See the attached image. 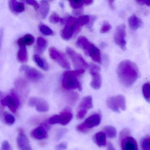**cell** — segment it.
Returning a JSON list of instances; mask_svg holds the SVG:
<instances>
[{"instance_id":"obj_31","label":"cell","mask_w":150,"mask_h":150,"mask_svg":"<svg viewBox=\"0 0 150 150\" xmlns=\"http://www.w3.org/2000/svg\"><path fill=\"white\" fill-rule=\"evenodd\" d=\"M150 86L149 83H146L144 84L142 87V92L143 95L146 101L150 102Z\"/></svg>"},{"instance_id":"obj_22","label":"cell","mask_w":150,"mask_h":150,"mask_svg":"<svg viewBox=\"0 0 150 150\" xmlns=\"http://www.w3.org/2000/svg\"><path fill=\"white\" fill-rule=\"evenodd\" d=\"M128 22L130 28L133 30L139 28L143 25L142 21L134 15L130 16L128 19Z\"/></svg>"},{"instance_id":"obj_30","label":"cell","mask_w":150,"mask_h":150,"mask_svg":"<svg viewBox=\"0 0 150 150\" xmlns=\"http://www.w3.org/2000/svg\"><path fill=\"white\" fill-rule=\"evenodd\" d=\"M15 85L17 89H19L21 91H24L27 89V83L26 81L21 78L17 79L15 82Z\"/></svg>"},{"instance_id":"obj_43","label":"cell","mask_w":150,"mask_h":150,"mask_svg":"<svg viewBox=\"0 0 150 150\" xmlns=\"http://www.w3.org/2000/svg\"><path fill=\"white\" fill-rule=\"evenodd\" d=\"M137 2L138 4L142 5H146V6H150V2L147 1H145V0H142V1H137Z\"/></svg>"},{"instance_id":"obj_9","label":"cell","mask_w":150,"mask_h":150,"mask_svg":"<svg viewBox=\"0 0 150 150\" xmlns=\"http://www.w3.org/2000/svg\"><path fill=\"white\" fill-rule=\"evenodd\" d=\"M50 57L52 60L57 62L61 67L64 69H70L71 67L70 63L68 62L64 54L58 50L54 47H51L49 50Z\"/></svg>"},{"instance_id":"obj_29","label":"cell","mask_w":150,"mask_h":150,"mask_svg":"<svg viewBox=\"0 0 150 150\" xmlns=\"http://www.w3.org/2000/svg\"><path fill=\"white\" fill-rule=\"evenodd\" d=\"M67 102L71 105H74L79 100V94L75 92H71L67 94Z\"/></svg>"},{"instance_id":"obj_35","label":"cell","mask_w":150,"mask_h":150,"mask_svg":"<svg viewBox=\"0 0 150 150\" xmlns=\"http://www.w3.org/2000/svg\"><path fill=\"white\" fill-rule=\"evenodd\" d=\"M4 119L8 125L13 124L15 121L14 117L7 112H6L4 114Z\"/></svg>"},{"instance_id":"obj_1","label":"cell","mask_w":150,"mask_h":150,"mask_svg":"<svg viewBox=\"0 0 150 150\" xmlns=\"http://www.w3.org/2000/svg\"><path fill=\"white\" fill-rule=\"evenodd\" d=\"M117 76L122 84L126 87L132 86L139 76L138 68L136 64L130 60L122 61L117 70Z\"/></svg>"},{"instance_id":"obj_45","label":"cell","mask_w":150,"mask_h":150,"mask_svg":"<svg viewBox=\"0 0 150 150\" xmlns=\"http://www.w3.org/2000/svg\"><path fill=\"white\" fill-rule=\"evenodd\" d=\"M114 2H115V1H108L109 5L110 7L111 8V9H113V10H114L115 8L114 4Z\"/></svg>"},{"instance_id":"obj_20","label":"cell","mask_w":150,"mask_h":150,"mask_svg":"<svg viewBox=\"0 0 150 150\" xmlns=\"http://www.w3.org/2000/svg\"><path fill=\"white\" fill-rule=\"evenodd\" d=\"M47 45L48 42L45 39L42 37L38 38L37 40L35 51L38 54H42L46 50Z\"/></svg>"},{"instance_id":"obj_2","label":"cell","mask_w":150,"mask_h":150,"mask_svg":"<svg viewBox=\"0 0 150 150\" xmlns=\"http://www.w3.org/2000/svg\"><path fill=\"white\" fill-rule=\"evenodd\" d=\"M85 72L83 70L66 71L63 74L62 84L63 87L66 90L77 89L80 91L82 90V85L78 79Z\"/></svg>"},{"instance_id":"obj_6","label":"cell","mask_w":150,"mask_h":150,"mask_svg":"<svg viewBox=\"0 0 150 150\" xmlns=\"http://www.w3.org/2000/svg\"><path fill=\"white\" fill-rule=\"evenodd\" d=\"M108 108L112 111L119 113L120 110H126V100L125 97L122 95L109 97L107 100Z\"/></svg>"},{"instance_id":"obj_11","label":"cell","mask_w":150,"mask_h":150,"mask_svg":"<svg viewBox=\"0 0 150 150\" xmlns=\"http://www.w3.org/2000/svg\"><path fill=\"white\" fill-rule=\"evenodd\" d=\"M73 118V114L69 110H65L59 115H55L50 117L49 123L50 124H59L63 125L68 124Z\"/></svg>"},{"instance_id":"obj_39","label":"cell","mask_w":150,"mask_h":150,"mask_svg":"<svg viewBox=\"0 0 150 150\" xmlns=\"http://www.w3.org/2000/svg\"><path fill=\"white\" fill-rule=\"evenodd\" d=\"M25 2L30 6H33L36 10H38L39 9L40 5L38 4L37 1L34 0H27V1H25Z\"/></svg>"},{"instance_id":"obj_47","label":"cell","mask_w":150,"mask_h":150,"mask_svg":"<svg viewBox=\"0 0 150 150\" xmlns=\"http://www.w3.org/2000/svg\"></svg>"},{"instance_id":"obj_42","label":"cell","mask_w":150,"mask_h":150,"mask_svg":"<svg viewBox=\"0 0 150 150\" xmlns=\"http://www.w3.org/2000/svg\"><path fill=\"white\" fill-rule=\"evenodd\" d=\"M65 132H66V129H61L58 132L57 134V139H59L60 138L62 137V136L65 134Z\"/></svg>"},{"instance_id":"obj_14","label":"cell","mask_w":150,"mask_h":150,"mask_svg":"<svg viewBox=\"0 0 150 150\" xmlns=\"http://www.w3.org/2000/svg\"><path fill=\"white\" fill-rule=\"evenodd\" d=\"M20 71L24 73L25 77L31 81H39L43 77L41 72L28 66L23 65L21 67Z\"/></svg>"},{"instance_id":"obj_19","label":"cell","mask_w":150,"mask_h":150,"mask_svg":"<svg viewBox=\"0 0 150 150\" xmlns=\"http://www.w3.org/2000/svg\"><path fill=\"white\" fill-rule=\"evenodd\" d=\"M8 6L10 10L15 14L22 13L25 10L24 3L18 2L15 0H11L9 1Z\"/></svg>"},{"instance_id":"obj_38","label":"cell","mask_w":150,"mask_h":150,"mask_svg":"<svg viewBox=\"0 0 150 150\" xmlns=\"http://www.w3.org/2000/svg\"><path fill=\"white\" fill-rule=\"evenodd\" d=\"M131 135L130 131L129 129H125L120 132V135H119V140L123 139L125 137L129 136Z\"/></svg>"},{"instance_id":"obj_24","label":"cell","mask_w":150,"mask_h":150,"mask_svg":"<svg viewBox=\"0 0 150 150\" xmlns=\"http://www.w3.org/2000/svg\"><path fill=\"white\" fill-rule=\"evenodd\" d=\"M35 42V38L30 34H27L18 40L17 44L19 46H26L31 45Z\"/></svg>"},{"instance_id":"obj_36","label":"cell","mask_w":150,"mask_h":150,"mask_svg":"<svg viewBox=\"0 0 150 150\" xmlns=\"http://www.w3.org/2000/svg\"><path fill=\"white\" fill-rule=\"evenodd\" d=\"M62 18L59 17V16L56 13H53L50 16V21L51 23L55 24L59 22L62 21Z\"/></svg>"},{"instance_id":"obj_5","label":"cell","mask_w":150,"mask_h":150,"mask_svg":"<svg viewBox=\"0 0 150 150\" xmlns=\"http://www.w3.org/2000/svg\"><path fill=\"white\" fill-rule=\"evenodd\" d=\"M100 114H95L89 116L86 119L85 122L76 126L77 131L81 133H86L90 129L98 126L101 122Z\"/></svg>"},{"instance_id":"obj_12","label":"cell","mask_w":150,"mask_h":150,"mask_svg":"<svg viewBox=\"0 0 150 150\" xmlns=\"http://www.w3.org/2000/svg\"><path fill=\"white\" fill-rule=\"evenodd\" d=\"M125 36L126 30L125 25L124 24H121L117 26L114 34V41L116 44L123 50H125L126 49Z\"/></svg>"},{"instance_id":"obj_23","label":"cell","mask_w":150,"mask_h":150,"mask_svg":"<svg viewBox=\"0 0 150 150\" xmlns=\"http://www.w3.org/2000/svg\"><path fill=\"white\" fill-rule=\"evenodd\" d=\"M18 61L21 63H25L28 62V55L26 46H20L17 55Z\"/></svg>"},{"instance_id":"obj_46","label":"cell","mask_w":150,"mask_h":150,"mask_svg":"<svg viewBox=\"0 0 150 150\" xmlns=\"http://www.w3.org/2000/svg\"><path fill=\"white\" fill-rule=\"evenodd\" d=\"M1 36H0V50H1Z\"/></svg>"},{"instance_id":"obj_37","label":"cell","mask_w":150,"mask_h":150,"mask_svg":"<svg viewBox=\"0 0 150 150\" xmlns=\"http://www.w3.org/2000/svg\"><path fill=\"white\" fill-rule=\"evenodd\" d=\"M111 28L112 27L108 22H104L100 28V33L102 34L108 33L111 30Z\"/></svg>"},{"instance_id":"obj_18","label":"cell","mask_w":150,"mask_h":150,"mask_svg":"<svg viewBox=\"0 0 150 150\" xmlns=\"http://www.w3.org/2000/svg\"><path fill=\"white\" fill-rule=\"evenodd\" d=\"M31 136L34 138L42 139L48 137L47 130L44 126L41 125L33 130L31 132Z\"/></svg>"},{"instance_id":"obj_8","label":"cell","mask_w":150,"mask_h":150,"mask_svg":"<svg viewBox=\"0 0 150 150\" xmlns=\"http://www.w3.org/2000/svg\"><path fill=\"white\" fill-rule=\"evenodd\" d=\"M0 103L2 106L8 107L12 112L15 113L20 105V101L16 93L13 90L10 95L4 96L0 100Z\"/></svg>"},{"instance_id":"obj_41","label":"cell","mask_w":150,"mask_h":150,"mask_svg":"<svg viewBox=\"0 0 150 150\" xmlns=\"http://www.w3.org/2000/svg\"><path fill=\"white\" fill-rule=\"evenodd\" d=\"M67 144L66 143H62L56 146V150H65L67 148Z\"/></svg>"},{"instance_id":"obj_28","label":"cell","mask_w":150,"mask_h":150,"mask_svg":"<svg viewBox=\"0 0 150 150\" xmlns=\"http://www.w3.org/2000/svg\"><path fill=\"white\" fill-rule=\"evenodd\" d=\"M104 133L110 138H115L117 135L116 129L111 125H108L104 128Z\"/></svg>"},{"instance_id":"obj_17","label":"cell","mask_w":150,"mask_h":150,"mask_svg":"<svg viewBox=\"0 0 150 150\" xmlns=\"http://www.w3.org/2000/svg\"><path fill=\"white\" fill-rule=\"evenodd\" d=\"M121 150H138L137 141L131 136H128L120 140Z\"/></svg>"},{"instance_id":"obj_10","label":"cell","mask_w":150,"mask_h":150,"mask_svg":"<svg viewBox=\"0 0 150 150\" xmlns=\"http://www.w3.org/2000/svg\"><path fill=\"white\" fill-rule=\"evenodd\" d=\"M93 107V98L92 96H86L82 100L77 109L76 117L79 120L83 119L86 115L88 110Z\"/></svg>"},{"instance_id":"obj_15","label":"cell","mask_w":150,"mask_h":150,"mask_svg":"<svg viewBox=\"0 0 150 150\" xmlns=\"http://www.w3.org/2000/svg\"><path fill=\"white\" fill-rule=\"evenodd\" d=\"M29 105L35 107L39 112H44L49 110V104L46 101L39 97H31L29 100Z\"/></svg>"},{"instance_id":"obj_32","label":"cell","mask_w":150,"mask_h":150,"mask_svg":"<svg viewBox=\"0 0 150 150\" xmlns=\"http://www.w3.org/2000/svg\"><path fill=\"white\" fill-rule=\"evenodd\" d=\"M141 147L142 150H150V138L146 136L141 140Z\"/></svg>"},{"instance_id":"obj_40","label":"cell","mask_w":150,"mask_h":150,"mask_svg":"<svg viewBox=\"0 0 150 150\" xmlns=\"http://www.w3.org/2000/svg\"><path fill=\"white\" fill-rule=\"evenodd\" d=\"M11 146L7 141H5L2 143L1 150H11Z\"/></svg>"},{"instance_id":"obj_16","label":"cell","mask_w":150,"mask_h":150,"mask_svg":"<svg viewBox=\"0 0 150 150\" xmlns=\"http://www.w3.org/2000/svg\"><path fill=\"white\" fill-rule=\"evenodd\" d=\"M17 146L20 150H33L29 141L22 129H19V134L17 138Z\"/></svg>"},{"instance_id":"obj_25","label":"cell","mask_w":150,"mask_h":150,"mask_svg":"<svg viewBox=\"0 0 150 150\" xmlns=\"http://www.w3.org/2000/svg\"><path fill=\"white\" fill-rule=\"evenodd\" d=\"M50 9V4L48 1H41V4L39 6L38 10L41 18L45 19L46 18L49 13Z\"/></svg>"},{"instance_id":"obj_34","label":"cell","mask_w":150,"mask_h":150,"mask_svg":"<svg viewBox=\"0 0 150 150\" xmlns=\"http://www.w3.org/2000/svg\"><path fill=\"white\" fill-rule=\"evenodd\" d=\"M78 23L81 28L83 25H87L88 24L90 21V17L88 16H80L77 19Z\"/></svg>"},{"instance_id":"obj_21","label":"cell","mask_w":150,"mask_h":150,"mask_svg":"<svg viewBox=\"0 0 150 150\" xmlns=\"http://www.w3.org/2000/svg\"><path fill=\"white\" fill-rule=\"evenodd\" d=\"M95 143L100 147L105 146L107 145L106 136L103 132H97L93 137Z\"/></svg>"},{"instance_id":"obj_26","label":"cell","mask_w":150,"mask_h":150,"mask_svg":"<svg viewBox=\"0 0 150 150\" xmlns=\"http://www.w3.org/2000/svg\"><path fill=\"white\" fill-rule=\"evenodd\" d=\"M33 59L34 61L37 64L41 69L47 71L49 69V65L47 61L37 54H35L33 56Z\"/></svg>"},{"instance_id":"obj_4","label":"cell","mask_w":150,"mask_h":150,"mask_svg":"<svg viewBox=\"0 0 150 150\" xmlns=\"http://www.w3.org/2000/svg\"><path fill=\"white\" fill-rule=\"evenodd\" d=\"M61 23H66L64 28L61 31V36L64 40L67 41L71 39L81 28L78 23L77 18L71 16L62 19Z\"/></svg>"},{"instance_id":"obj_7","label":"cell","mask_w":150,"mask_h":150,"mask_svg":"<svg viewBox=\"0 0 150 150\" xmlns=\"http://www.w3.org/2000/svg\"><path fill=\"white\" fill-rule=\"evenodd\" d=\"M66 52L74 68L77 70H84L89 67V65L82 56L71 48L67 47L66 49Z\"/></svg>"},{"instance_id":"obj_27","label":"cell","mask_w":150,"mask_h":150,"mask_svg":"<svg viewBox=\"0 0 150 150\" xmlns=\"http://www.w3.org/2000/svg\"><path fill=\"white\" fill-rule=\"evenodd\" d=\"M70 6L75 9H80L83 6H89L93 4V1H69Z\"/></svg>"},{"instance_id":"obj_3","label":"cell","mask_w":150,"mask_h":150,"mask_svg":"<svg viewBox=\"0 0 150 150\" xmlns=\"http://www.w3.org/2000/svg\"><path fill=\"white\" fill-rule=\"evenodd\" d=\"M76 45L79 48L82 49L94 62L99 64L101 63L100 50L89 42L86 38L84 36L79 37L76 42Z\"/></svg>"},{"instance_id":"obj_44","label":"cell","mask_w":150,"mask_h":150,"mask_svg":"<svg viewBox=\"0 0 150 150\" xmlns=\"http://www.w3.org/2000/svg\"><path fill=\"white\" fill-rule=\"evenodd\" d=\"M107 150H116L113 145L111 143H109L107 146Z\"/></svg>"},{"instance_id":"obj_33","label":"cell","mask_w":150,"mask_h":150,"mask_svg":"<svg viewBox=\"0 0 150 150\" xmlns=\"http://www.w3.org/2000/svg\"><path fill=\"white\" fill-rule=\"evenodd\" d=\"M39 28L41 33L45 35H54L53 31L46 25L41 24L39 26Z\"/></svg>"},{"instance_id":"obj_13","label":"cell","mask_w":150,"mask_h":150,"mask_svg":"<svg viewBox=\"0 0 150 150\" xmlns=\"http://www.w3.org/2000/svg\"><path fill=\"white\" fill-rule=\"evenodd\" d=\"M100 67L97 65L92 64L90 65V73L92 76L90 86L95 90L100 89L101 87L102 78L100 73Z\"/></svg>"}]
</instances>
